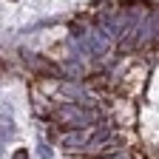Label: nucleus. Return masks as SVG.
<instances>
[{
  "instance_id": "obj_9",
  "label": "nucleus",
  "mask_w": 159,
  "mask_h": 159,
  "mask_svg": "<svg viewBox=\"0 0 159 159\" xmlns=\"http://www.w3.org/2000/svg\"><path fill=\"white\" fill-rule=\"evenodd\" d=\"M63 68H66V74H80V66L74 63V60H71V63H66Z\"/></svg>"
},
{
  "instance_id": "obj_6",
  "label": "nucleus",
  "mask_w": 159,
  "mask_h": 159,
  "mask_svg": "<svg viewBox=\"0 0 159 159\" xmlns=\"http://www.w3.org/2000/svg\"><path fill=\"white\" fill-rule=\"evenodd\" d=\"M14 136V122H11V116L3 111V145H6V139Z\"/></svg>"
},
{
  "instance_id": "obj_8",
  "label": "nucleus",
  "mask_w": 159,
  "mask_h": 159,
  "mask_svg": "<svg viewBox=\"0 0 159 159\" xmlns=\"http://www.w3.org/2000/svg\"><path fill=\"white\" fill-rule=\"evenodd\" d=\"M37 153L43 156V159H51V148H48L46 142H40V145H37Z\"/></svg>"
},
{
  "instance_id": "obj_3",
  "label": "nucleus",
  "mask_w": 159,
  "mask_h": 159,
  "mask_svg": "<svg viewBox=\"0 0 159 159\" xmlns=\"http://www.w3.org/2000/svg\"><path fill=\"white\" fill-rule=\"evenodd\" d=\"M54 116L60 119L63 125H74V128H83V125H88V122H94V111H85V108H80V105H74V102H63L57 111H54Z\"/></svg>"
},
{
  "instance_id": "obj_1",
  "label": "nucleus",
  "mask_w": 159,
  "mask_h": 159,
  "mask_svg": "<svg viewBox=\"0 0 159 159\" xmlns=\"http://www.w3.org/2000/svg\"><path fill=\"white\" fill-rule=\"evenodd\" d=\"M71 46L77 48V54H91V57H102L108 54L111 48V37L102 31V29H97V31H88L85 37H80L77 43L71 40Z\"/></svg>"
},
{
  "instance_id": "obj_11",
  "label": "nucleus",
  "mask_w": 159,
  "mask_h": 159,
  "mask_svg": "<svg viewBox=\"0 0 159 159\" xmlns=\"http://www.w3.org/2000/svg\"><path fill=\"white\" fill-rule=\"evenodd\" d=\"M11 159H29V151H26V148H20V151H14Z\"/></svg>"
},
{
  "instance_id": "obj_2",
  "label": "nucleus",
  "mask_w": 159,
  "mask_h": 159,
  "mask_svg": "<svg viewBox=\"0 0 159 159\" xmlns=\"http://www.w3.org/2000/svg\"><path fill=\"white\" fill-rule=\"evenodd\" d=\"M97 26L102 29L111 40H122V37L128 34V29H131V20H128V14H122V11H105V14H99Z\"/></svg>"
},
{
  "instance_id": "obj_10",
  "label": "nucleus",
  "mask_w": 159,
  "mask_h": 159,
  "mask_svg": "<svg viewBox=\"0 0 159 159\" xmlns=\"http://www.w3.org/2000/svg\"><path fill=\"white\" fill-rule=\"evenodd\" d=\"M151 17H153V31H156V37H153V40H159V11H153Z\"/></svg>"
},
{
  "instance_id": "obj_7",
  "label": "nucleus",
  "mask_w": 159,
  "mask_h": 159,
  "mask_svg": "<svg viewBox=\"0 0 159 159\" xmlns=\"http://www.w3.org/2000/svg\"><path fill=\"white\" fill-rule=\"evenodd\" d=\"M63 94H66V97H85L83 88H80L77 83H63Z\"/></svg>"
},
{
  "instance_id": "obj_5",
  "label": "nucleus",
  "mask_w": 159,
  "mask_h": 159,
  "mask_svg": "<svg viewBox=\"0 0 159 159\" xmlns=\"http://www.w3.org/2000/svg\"><path fill=\"white\" fill-rule=\"evenodd\" d=\"M26 63H29V66H31L34 71H43V74H51V71H57L54 66H48V63H43V60H40L37 54H29V57H26Z\"/></svg>"
},
{
  "instance_id": "obj_4",
  "label": "nucleus",
  "mask_w": 159,
  "mask_h": 159,
  "mask_svg": "<svg viewBox=\"0 0 159 159\" xmlns=\"http://www.w3.org/2000/svg\"><path fill=\"white\" fill-rule=\"evenodd\" d=\"M83 145H91V134H85V131H74V134H66V136H63V148H68V151L83 148Z\"/></svg>"
}]
</instances>
